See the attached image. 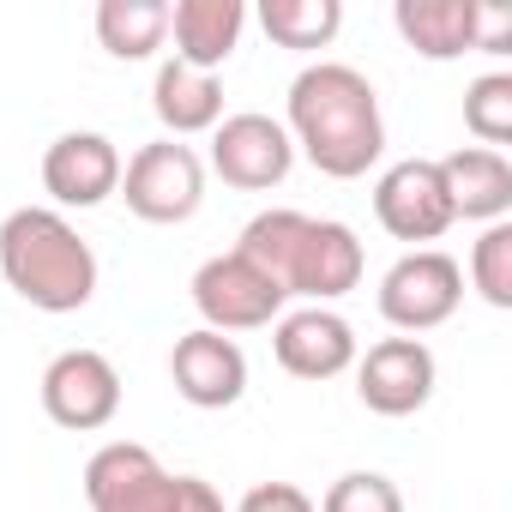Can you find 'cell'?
Instances as JSON below:
<instances>
[{"label": "cell", "instance_id": "cell-24", "mask_svg": "<svg viewBox=\"0 0 512 512\" xmlns=\"http://www.w3.org/2000/svg\"><path fill=\"white\" fill-rule=\"evenodd\" d=\"M235 512H314V500L296 488V482H260V488H247Z\"/></svg>", "mask_w": 512, "mask_h": 512}, {"label": "cell", "instance_id": "cell-17", "mask_svg": "<svg viewBox=\"0 0 512 512\" xmlns=\"http://www.w3.org/2000/svg\"><path fill=\"white\" fill-rule=\"evenodd\" d=\"M392 25L422 61H458L476 49V0H398Z\"/></svg>", "mask_w": 512, "mask_h": 512}, {"label": "cell", "instance_id": "cell-4", "mask_svg": "<svg viewBox=\"0 0 512 512\" xmlns=\"http://www.w3.org/2000/svg\"><path fill=\"white\" fill-rule=\"evenodd\" d=\"M458 302H464V272L440 247H410L404 260L380 278V314L404 338H422V332L446 326L458 314Z\"/></svg>", "mask_w": 512, "mask_h": 512}, {"label": "cell", "instance_id": "cell-25", "mask_svg": "<svg viewBox=\"0 0 512 512\" xmlns=\"http://www.w3.org/2000/svg\"><path fill=\"white\" fill-rule=\"evenodd\" d=\"M476 49L482 55H506L512 49V13L506 7H482L476 0Z\"/></svg>", "mask_w": 512, "mask_h": 512}, {"label": "cell", "instance_id": "cell-1", "mask_svg": "<svg viewBox=\"0 0 512 512\" xmlns=\"http://www.w3.org/2000/svg\"><path fill=\"white\" fill-rule=\"evenodd\" d=\"M290 145L308 151V163L332 181H356L380 163L386 151V121H380V91L368 73L344 61H314L290 85Z\"/></svg>", "mask_w": 512, "mask_h": 512}, {"label": "cell", "instance_id": "cell-16", "mask_svg": "<svg viewBox=\"0 0 512 512\" xmlns=\"http://www.w3.org/2000/svg\"><path fill=\"white\" fill-rule=\"evenodd\" d=\"M241 31H247L241 0H181V7H169V37H175V61L181 67L217 73L235 55Z\"/></svg>", "mask_w": 512, "mask_h": 512}, {"label": "cell", "instance_id": "cell-19", "mask_svg": "<svg viewBox=\"0 0 512 512\" xmlns=\"http://www.w3.org/2000/svg\"><path fill=\"white\" fill-rule=\"evenodd\" d=\"M97 43L115 61H151L169 43V7L163 0H103L97 7Z\"/></svg>", "mask_w": 512, "mask_h": 512}, {"label": "cell", "instance_id": "cell-5", "mask_svg": "<svg viewBox=\"0 0 512 512\" xmlns=\"http://www.w3.org/2000/svg\"><path fill=\"white\" fill-rule=\"evenodd\" d=\"M284 302L290 296L260 266H253V260H241L235 247L193 272V308H199L205 332H223V338L229 332H260V326H272L284 314Z\"/></svg>", "mask_w": 512, "mask_h": 512}, {"label": "cell", "instance_id": "cell-14", "mask_svg": "<svg viewBox=\"0 0 512 512\" xmlns=\"http://www.w3.org/2000/svg\"><path fill=\"white\" fill-rule=\"evenodd\" d=\"M356 284H362V241H356V229L338 223V217H308L296 266H290V296H308L320 308V302L350 296Z\"/></svg>", "mask_w": 512, "mask_h": 512}, {"label": "cell", "instance_id": "cell-3", "mask_svg": "<svg viewBox=\"0 0 512 512\" xmlns=\"http://www.w3.org/2000/svg\"><path fill=\"white\" fill-rule=\"evenodd\" d=\"M121 193H127V211L145 223H187L205 205V163L193 145L151 139L121 163Z\"/></svg>", "mask_w": 512, "mask_h": 512}, {"label": "cell", "instance_id": "cell-7", "mask_svg": "<svg viewBox=\"0 0 512 512\" xmlns=\"http://www.w3.org/2000/svg\"><path fill=\"white\" fill-rule=\"evenodd\" d=\"M43 410L55 428H73V434H97L115 422L121 410V374L103 350H61L49 368H43Z\"/></svg>", "mask_w": 512, "mask_h": 512}, {"label": "cell", "instance_id": "cell-15", "mask_svg": "<svg viewBox=\"0 0 512 512\" xmlns=\"http://www.w3.org/2000/svg\"><path fill=\"white\" fill-rule=\"evenodd\" d=\"M440 181H446L452 217H470V223H506V211H512V163H506L500 151L464 145V151L440 157Z\"/></svg>", "mask_w": 512, "mask_h": 512}, {"label": "cell", "instance_id": "cell-20", "mask_svg": "<svg viewBox=\"0 0 512 512\" xmlns=\"http://www.w3.org/2000/svg\"><path fill=\"white\" fill-rule=\"evenodd\" d=\"M260 25L278 49H326L344 31V7L338 0H266Z\"/></svg>", "mask_w": 512, "mask_h": 512}, {"label": "cell", "instance_id": "cell-23", "mask_svg": "<svg viewBox=\"0 0 512 512\" xmlns=\"http://www.w3.org/2000/svg\"><path fill=\"white\" fill-rule=\"evenodd\" d=\"M314 512H404V494L380 470H350V476H338L326 488V500Z\"/></svg>", "mask_w": 512, "mask_h": 512}, {"label": "cell", "instance_id": "cell-11", "mask_svg": "<svg viewBox=\"0 0 512 512\" xmlns=\"http://www.w3.org/2000/svg\"><path fill=\"white\" fill-rule=\"evenodd\" d=\"M43 187L55 205L91 211L109 193H121V151L109 133H61L43 151Z\"/></svg>", "mask_w": 512, "mask_h": 512}, {"label": "cell", "instance_id": "cell-8", "mask_svg": "<svg viewBox=\"0 0 512 512\" xmlns=\"http://www.w3.org/2000/svg\"><path fill=\"white\" fill-rule=\"evenodd\" d=\"M296 163V145L284 133V121L260 115V109H241V115H223L211 127V169L241 187V193H266L290 175Z\"/></svg>", "mask_w": 512, "mask_h": 512}, {"label": "cell", "instance_id": "cell-22", "mask_svg": "<svg viewBox=\"0 0 512 512\" xmlns=\"http://www.w3.org/2000/svg\"><path fill=\"white\" fill-rule=\"evenodd\" d=\"M470 284L488 308H512V223H488L470 247Z\"/></svg>", "mask_w": 512, "mask_h": 512}, {"label": "cell", "instance_id": "cell-12", "mask_svg": "<svg viewBox=\"0 0 512 512\" xmlns=\"http://www.w3.org/2000/svg\"><path fill=\"white\" fill-rule=\"evenodd\" d=\"M169 380H175V392H181L193 410H229V404L247 392V356H241L235 338L199 326V332L175 338V350H169Z\"/></svg>", "mask_w": 512, "mask_h": 512}, {"label": "cell", "instance_id": "cell-9", "mask_svg": "<svg viewBox=\"0 0 512 512\" xmlns=\"http://www.w3.org/2000/svg\"><path fill=\"white\" fill-rule=\"evenodd\" d=\"M374 217L392 241H440L458 217L440 181V163L428 157H404L374 181Z\"/></svg>", "mask_w": 512, "mask_h": 512}, {"label": "cell", "instance_id": "cell-21", "mask_svg": "<svg viewBox=\"0 0 512 512\" xmlns=\"http://www.w3.org/2000/svg\"><path fill=\"white\" fill-rule=\"evenodd\" d=\"M464 127L482 139V151H500L512 139V73H482L464 91Z\"/></svg>", "mask_w": 512, "mask_h": 512}, {"label": "cell", "instance_id": "cell-18", "mask_svg": "<svg viewBox=\"0 0 512 512\" xmlns=\"http://www.w3.org/2000/svg\"><path fill=\"white\" fill-rule=\"evenodd\" d=\"M151 109H157V121L169 127V139L211 133V127L223 121V85H217V73L163 61L157 79H151Z\"/></svg>", "mask_w": 512, "mask_h": 512}, {"label": "cell", "instance_id": "cell-6", "mask_svg": "<svg viewBox=\"0 0 512 512\" xmlns=\"http://www.w3.org/2000/svg\"><path fill=\"white\" fill-rule=\"evenodd\" d=\"M85 500H91V512H175L181 476H169L151 458V446L109 440L85 464Z\"/></svg>", "mask_w": 512, "mask_h": 512}, {"label": "cell", "instance_id": "cell-2", "mask_svg": "<svg viewBox=\"0 0 512 512\" xmlns=\"http://www.w3.org/2000/svg\"><path fill=\"white\" fill-rule=\"evenodd\" d=\"M0 278L43 314H79L97 296V253L55 205H19L0 223Z\"/></svg>", "mask_w": 512, "mask_h": 512}, {"label": "cell", "instance_id": "cell-13", "mask_svg": "<svg viewBox=\"0 0 512 512\" xmlns=\"http://www.w3.org/2000/svg\"><path fill=\"white\" fill-rule=\"evenodd\" d=\"M272 356L296 380H338L344 368H356V332L332 308H296V314L278 320Z\"/></svg>", "mask_w": 512, "mask_h": 512}, {"label": "cell", "instance_id": "cell-10", "mask_svg": "<svg viewBox=\"0 0 512 512\" xmlns=\"http://www.w3.org/2000/svg\"><path fill=\"white\" fill-rule=\"evenodd\" d=\"M434 350L422 338H380L362 362H356V392L374 416H416L434 398Z\"/></svg>", "mask_w": 512, "mask_h": 512}, {"label": "cell", "instance_id": "cell-26", "mask_svg": "<svg viewBox=\"0 0 512 512\" xmlns=\"http://www.w3.org/2000/svg\"><path fill=\"white\" fill-rule=\"evenodd\" d=\"M175 512H223V494L205 482V476H181V500Z\"/></svg>", "mask_w": 512, "mask_h": 512}]
</instances>
